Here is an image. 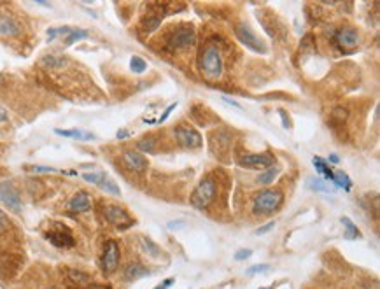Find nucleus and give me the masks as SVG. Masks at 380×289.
I'll return each instance as SVG.
<instances>
[{"label": "nucleus", "mask_w": 380, "mask_h": 289, "mask_svg": "<svg viewBox=\"0 0 380 289\" xmlns=\"http://www.w3.org/2000/svg\"><path fill=\"white\" fill-rule=\"evenodd\" d=\"M119 246L116 240H107L104 246V254H102V270L105 274H112L116 272L119 265Z\"/></svg>", "instance_id": "obj_6"}, {"label": "nucleus", "mask_w": 380, "mask_h": 289, "mask_svg": "<svg viewBox=\"0 0 380 289\" xmlns=\"http://www.w3.org/2000/svg\"><path fill=\"white\" fill-rule=\"evenodd\" d=\"M175 137L186 147H200L201 146L200 134H198L195 128H191V126H184V124H183V126H179L175 130Z\"/></svg>", "instance_id": "obj_11"}, {"label": "nucleus", "mask_w": 380, "mask_h": 289, "mask_svg": "<svg viewBox=\"0 0 380 289\" xmlns=\"http://www.w3.org/2000/svg\"><path fill=\"white\" fill-rule=\"evenodd\" d=\"M275 163V156L270 152H261V154H244L238 160V165L245 168H266L273 167Z\"/></svg>", "instance_id": "obj_9"}, {"label": "nucleus", "mask_w": 380, "mask_h": 289, "mask_svg": "<svg viewBox=\"0 0 380 289\" xmlns=\"http://www.w3.org/2000/svg\"><path fill=\"white\" fill-rule=\"evenodd\" d=\"M147 274H149V272L139 263H132V265H128V267L124 268V279H126V280H137V279H140V277H144Z\"/></svg>", "instance_id": "obj_17"}, {"label": "nucleus", "mask_w": 380, "mask_h": 289, "mask_svg": "<svg viewBox=\"0 0 380 289\" xmlns=\"http://www.w3.org/2000/svg\"><path fill=\"white\" fill-rule=\"evenodd\" d=\"M104 216L112 226L119 228V230H124V228H130L133 224V219L130 218L126 211L119 205H105L104 207Z\"/></svg>", "instance_id": "obj_5"}, {"label": "nucleus", "mask_w": 380, "mask_h": 289, "mask_svg": "<svg viewBox=\"0 0 380 289\" xmlns=\"http://www.w3.org/2000/svg\"><path fill=\"white\" fill-rule=\"evenodd\" d=\"M46 239L49 240L55 247H60V249H68L72 247L75 244L74 237H72L70 230L65 226H62V224L58 223V226H55L53 230H49L46 233Z\"/></svg>", "instance_id": "obj_8"}, {"label": "nucleus", "mask_w": 380, "mask_h": 289, "mask_svg": "<svg viewBox=\"0 0 380 289\" xmlns=\"http://www.w3.org/2000/svg\"><path fill=\"white\" fill-rule=\"evenodd\" d=\"M235 34H237L238 41L244 42L245 46L249 47V49L256 51V53H266V47L263 46V42L260 41V39H258V35L254 34L252 30H250V27H249V25H244V23L237 25Z\"/></svg>", "instance_id": "obj_7"}, {"label": "nucleus", "mask_w": 380, "mask_h": 289, "mask_svg": "<svg viewBox=\"0 0 380 289\" xmlns=\"http://www.w3.org/2000/svg\"><path fill=\"white\" fill-rule=\"evenodd\" d=\"M273 226H275V223H266L263 228H260V230H256V233H258V235H263V233H266V231L272 230Z\"/></svg>", "instance_id": "obj_35"}, {"label": "nucleus", "mask_w": 380, "mask_h": 289, "mask_svg": "<svg viewBox=\"0 0 380 289\" xmlns=\"http://www.w3.org/2000/svg\"><path fill=\"white\" fill-rule=\"evenodd\" d=\"M281 118H282V121H284V128H289V119L286 118V112L284 111H281Z\"/></svg>", "instance_id": "obj_39"}, {"label": "nucleus", "mask_w": 380, "mask_h": 289, "mask_svg": "<svg viewBox=\"0 0 380 289\" xmlns=\"http://www.w3.org/2000/svg\"><path fill=\"white\" fill-rule=\"evenodd\" d=\"M312 162H314V165H315V168H317L319 174H322L326 179L333 182V170H331V167H328V163H326L322 158H319V156H314Z\"/></svg>", "instance_id": "obj_21"}, {"label": "nucleus", "mask_w": 380, "mask_h": 289, "mask_svg": "<svg viewBox=\"0 0 380 289\" xmlns=\"http://www.w3.org/2000/svg\"><path fill=\"white\" fill-rule=\"evenodd\" d=\"M116 137H118L119 140H123V139H128V137H130V132H128V130H119V132H118V135H116Z\"/></svg>", "instance_id": "obj_38"}, {"label": "nucleus", "mask_w": 380, "mask_h": 289, "mask_svg": "<svg viewBox=\"0 0 380 289\" xmlns=\"http://www.w3.org/2000/svg\"><path fill=\"white\" fill-rule=\"evenodd\" d=\"M330 162H331V163H338V156L331 154V156H330Z\"/></svg>", "instance_id": "obj_41"}, {"label": "nucleus", "mask_w": 380, "mask_h": 289, "mask_svg": "<svg viewBox=\"0 0 380 289\" xmlns=\"http://www.w3.org/2000/svg\"><path fill=\"white\" fill-rule=\"evenodd\" d=\"M68 207L72 208L74 212H88L91 208V200H90V195H88L86 191H79L78 195L74 196V198L70 200V203H68Z\"/></svg>", "instance_id": "obj_15"}, {"label": "nucleus", "mask_w": 380, "mask_h": 289, "mask_svg": "<svg viewBox=\"0 0 380 289\" xmlns=\"http://www.w3.org/2000/svg\"><path fill=\"white\" fill-rule=\"evenodd\" d=\"M260 289H273V287H260Z\"/></svg>", "instance_id": "obj_42"}, {"label": "nucleus", "mask_w": 380, "mask_h": 289, "mask_svg": "<svg viewBox=\"0 0 380 289\" xmlns=\"http://www.w3.org/2000/svg\"><path fill=\"white\" fill-rule=\"evenodd\" d=\"M28 170L35 172V174H56V172H62V170H56V168H51V167H30Z\"/></svg>", "instance_id": "obj_30"}, {"label": "nucleus", "mask_w": 380, "mask_h": 289, "mask_svg": "<svg viewBox=\"0 0 380 289\" xmlns=\"http://www.w3.org/2000/svg\"><path fill=\"white\" fill-rule=\"evenodd\" d=\"M175 107H177V103H172V106H168V107H167V111H165V112H163V116H161V118H160V119H158V123H163V121H165V119H167V118H168V116H170V114H172V111H173V109H175Z\"/></svg>", "instance_id": "obj_31"}, {"label": "nucleus", "mask_w": 380, "mask_h": 289, "mask_svg": "<svg viewBox=\"0 0 380 289\" xmlns=\"http://www.w3.org/2000/svg\"><path fill=\"white\" fill-rule=\"evenodd\" d=\"M58 135H62V137H70V139H81V140H93L95 139V135L93 134H88V132H83V130H55Z\"/></svg>", "instance_id": "obj_20"}, {"label": "nucleus", "mask_w": 380, "mask_h": 289, "mask_svg": "<svg viewBox=\"0 0 380 289\" xmlns=\"http://www.w3.org/2000/svg\"><path fill=\"white\" fill-rule=\"evenodd\" d=\"M278 172H281L278 168H275V167H268V170L263 172L260 177H258V182L263 184V186H266V184L273 182V180H275V177L278 175Z\"/></svg>", "instance_id": "obj_25"}, {"label": "nucleus", "mask_w": 380, "mask_h": 289, "mask_svg": "<svg viewBox=\"0 0 380 289\" xmlns=\"http://www.w3.org/2000/svg\"><path fill=\"white\" fill-rule=\"evenodd\" d=\"M123 162L130 170H135V172H144L145 168L149 167L145 156L139 151H126L123 154Z\"/></svg>", "instance_id": "obj_14"}, {"label": "nucleus", "mask_w": 380, "mask_h": 289, "mask_svg": "<svg viewBox=\"0 0 380 289\" xmlns=\"http://www.w3.org/2000/svg\"><path fill=\"white\" fill-rule=\"evenodd\" d=\"M265 270H268V267H266V265H256V267L249 268L247 274H258V272H265Z\"/></svg>", "instance_id": "obj_34"}, {"label": "nucleus", "mask_w": 380, "mask_h": 289, "mask_svg": "<svg viewBox=\"0 0 380 289\" xmlns=\"http://www.w3.org/2000/svg\"><path fill=\"white\" fill-rule=\"evenodd\" d=\"M223 100H224V102H226V103H230V106H233V107H237V109H242V107H240V106H238V103H237V102H233V100H230V98H226V96H223Z\"/></svg>", "instance_id": "obj_40"}, {"label": "nucleus", "mask_w": 380, "mask_h": 289, "mask_svg": "<svg viewBox=\"0 0 380 289\" xmlns=\"http://www.w3.org/2000/svg\"><path fill=\"white\" fill-rule=\"evenodd\" d=\"M104 177H105V175L100 174V172H91V174H84L83 175V179L86 180V182H93V184H96V186H98V182Z\"/></svg>", "instance_id": "obj_29"}, {"label": "nucleus", "mask_w": 380, "mask_h": 289, "mask_svg": "<svg viewBox=\"0 0 380 289\" xmlns=\"http://www.w3.org/2000/svg\"><path fill=\"white\" fill-rule=\"evenodd\" d=\"M63 275H65V282L70 287H88L91 284V277L83 270H78V268H65L63 270Z\"/></svg>", "instance_id": "obj_12"}, {"label": "nucleus", "mask_w": 380, "mask_h": 289, "mask_svg": "<svg viewBox=\"0 0 380 289\" xmlns=\"http://www.w3.org/2000/svg\"><path fill=\"white\" fill-rule=\"evenodd\" d=\"M172 284H173V279H167L163 284H158V286H156L155 289H167V287H170Z\"/></svg>", "instance_id": "obj_36"}, {"label": "nucleus", "mask_w": 380, "mask_h": 289, "mask_svg": "<svg viewBox=\"0 0 380 289\" xmlns=\"http://www.w3.org/2000/svg\"><path fill=\"white\" fill-rule=\"evenodd\" d=\"M337 42H338V46L343 47V49H354V47H358L359 46L358 30L352 27L340 28L337 34Z\"/></svg>", "instance_id": "obj_13"}, {"label": "nucleus", "mask_w": 380, "mask_h": 289, "mask_svg": "<svg viewBox=\"0 0 380 289\" xmlns=\"http://www.w3.org/2000/svg\"><path fill=\"white\" fill-rule=\"evenodd\" d=\"M88 37V32L86 30H81V28H72V32L65 37V44L70 46L75 41H81V39H86Z\"/></svg>", "instance_id": "obj_26"}, {"label": "nucleus", "mask_w": 380, "mask_h": 289, "mask_svg": "<svg viewBox=\"0 0 380 289\" xmlns=\"http://www.w3.org/2000/svg\"><path fill=\"white\" fill-rule=\"evenodd\" d=\"M7 224H9V219H7V216L4 214L2 211H0V231H4L7 228Z\"/></svg>", "instance_id": "obj_33"}, {"label": "nucleus", "mask_w": 380, "mask_h": 289, "mask_svg": "<svg viewBox=\"0 0 380 289\" xmlns=\"http://www.w3.org/2000/svg\"><path fill=\"white\" fill-rule=\"evenodd\" d=\"M200 70L207 81H217L223 74V56L217 46L209 44L204 51H201L200 58Z\"/></svg>", "instance_id": "obj_1"}, {"label": "nucleus", "mask_w": 380, "mask_h": 289, "mask_svg": "<svg viewBox=\"0 0 380 289\" xmlns=\"http://www.w3.org/2000/svg\"><path fill=\"white\" fill-rule=\"evenodd\" d=\"M40 63H42L44 67H47V69H62L63 65H67V58L65 56H56V55H46L42 60H40Z\"/></svg>", "instance_id": "obj_18"}, {"label": "nucleus", "mask_w": 380, "mask_h": 289, "mask_svg": "<svg viewBox=\"0 0 380 289\" xmlns=\"http://www.w3.org/2000/svg\"><path fill=\"white\" fill-rule=\"evenodd\" d=\"M7 119H9V116H7V111L4 109L2 106H0V123H6Z\"/></svg>", "instance_id": "obj_37"}, {"label": "nucleus", "mask_w": 380, "mask_h": 289, "mask_svg": "<svg viewBox=\"0 0 380 289\" xmlns=\"http://www.w3.org/2000/svg\"><path fill=\"white\" fill-rule=\"evenodd\" d=\"M249 256H250L249 249H242V251H238L237 254H235V259H238V261H240V259H247Z\"/></svg>", "instance_id": "obj_32"}, {"label": "nucleus", "mask_w": 380, "mask_h": 289, "mask_svg": "<svg viewBox=\"0 0 380 289\" xmlns=\"http://www.w3.org/2000/svg\"><path fill=\"white\" fill-rule=\"evenodd\" d=\"M342 223H343V228H345V239L354 240V239H358V237H361V231L354 226V223L349 218H342Z\"/></svg>", "instance_id": "obj_22"}, {"label": "nucleus", "mask_w": 380, "mask_h": 289, "mask_svg": "<svg viewBox=\"0 0 380 289\" xmlns=\"http://www.w3.org/2000/svg\"><path fill=\"white\" fill-rule=\"evenodd\" d=\"M196 42V34L193 30V27H183L179 30H175L172 34V37L168 39V47L172 51L186 49V47L193 46Z\"/></svg>", "instance_id": "obj_4"}, {"label": "nucleus", "mask_w": 380, "mask_h": 289, "mask_svg": "<svg viewBox=\"0 0 380 289\" xmlns=\"http://www.w3.org/2000/svg\"><path fill=\"white\" fill-rule=\"evenodd\" d=\"M98 186L102 188V190H104L105 193H111V195H114V196H119V195H121V190H119L118 184H116L114 180L107 179V177H104L102 180H100Z\"/></svg>", "instance_id": "obj_24"}, {"label": "nucleus", "mask_w": 380, "mask_h": 289, "mask_svg": "<svg viewBox=\"0 0 380 289\" xmlns=\"http://www.w3.org/2000/svg\"><path fill=\"white\" fill-rule=\"evenodd\" d=\"M130 67L135 74H142V72H145V69H147V63H145L140 56H133L130 60Z\"/></svg>", "instance_id": "obj_27"}, {"label": "nucleus", "mask_w": 380, "mask_h": 289, "mask_svg": "<svg viewBox=\"0 0 380 289\" xmlns=\"http://www.w3.org/2000/svg\"><path fill=\"white\" fill-rule=\"evenodd\" d=\"M333 182L335 184H338L340 188H343L345 191H349L350 190V186H352V180L349 179V175L347 174H343V172H333Z\"/></svg>", "instance_id": "obj_23"}, {"label": "nucleus", "mask_w": 380, "mask_h": 289, "mask_svg": "<svg viewBox=\"0 0 380 289\" xmlns=\"http://www.w3.org/2000/svg\"><path fill=\"white\" fill-rule=\"evenodd\" d=\"M0 200H2L4 205H7L11 211L14 212H21V198H19L18 191L13 188V184L9 182H4L0 184Z\"/></svg>", "instance_id": "obj_10"}, {"label": "nucleus", "mask_w": 380, "mask_h": 289, "mask_svg": "<svg viewBox=\"0 0 380 289\" xmlns=\"http://www.w3.org/2000/svg\"><path fill=\"white\" fill-rule=\"evenodd\" d=\"M46 289H56V287H46Z\"/></svg>", "instance_id": "obj_43"}, {"label": "nucleus", "mask_w": 380, "mask_h": 289, "mask_svg": "<svg viewBox=\"0 0 380 289\" xmlns=\"http://www.w3.org/2000/svg\"><path fill=\"white\" fill-rule=\"evenodd\" d=\"M216 196V182L212 179H204L195 188L191 195V205L196 208H207Z\"/></svg>", "instance_id": "obj_3"}, {"label": "nucleus", "mask_w": 380, "mask_h": 289, "mask_svg": "<svg viewBox=\"0 0 380 289\" xmlns=\"http://www.w3.org/2000/svg\"><path fill=\"white\" fill-rule=\"evenodd\" d=\"M282 193L273 190H265L254 198V212L256 214H272L282 203Z\"/></svg>", "instance_id": "obj_2"}, {"label": "nucleus", "mask_w": 380, "mask_h": 289, "mask_svg": "<svg viewBox=\"0 0 380 289\" xmlns=\"http://www.w3.org/2000/svg\"><path fill=\"white\" fill-rule=\"evenodd\" d=\"M16 34H19V25L16 23V19L7 14H0V35L11 37Z\"/></svg>", "instance_id": "obj_16"}, {"label": "nucleus", "mask_w": 380, "mask_h": 289, "mask_svg": "<svg viewBox=\"0 0 380 289\" xmlns=\"http://www.w3.org/2000/svg\"><path fill=\"white\" fill-rule=\"evenodd\" d=\"M309 188L314 191H321V193H328V195H333L335 193V188L330 186V182H326V180L322 179H317V177H310L309 179Z\"/></svg>", "instance_id": "obj_19"}, {"label": "nucleus", "mask_w": 380, "mask_h": 289, "mask_svg": "<svg viewBox=\"0 0 380 289\" xmlns=\"http://www.w3.org/2000/svg\"><path fill=\"white\" fill-rule=\"evenodd\" d=\"M155 146H156V140L153 139V137H144L142 140L139 142V149H142V151H147V152H151L153 149H155Z\"/></svg>", "instance_id": "obj_28"}]
</instances>
